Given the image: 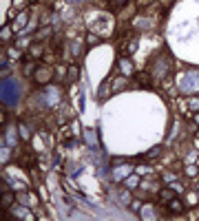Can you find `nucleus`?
I'll return each instance as SVG.
<instances>
[{
  "instance_id": "obj_1",
  "label": "nucleus",
  "mask_w": 199,
  "mask_h": 221,
  "mask_svg": "<svg viewBox=\"0 0 199 221\" xmlns=\"http://www.w3.org/2000/svg\"><path fill=\"white\" fill-rule=\"evenodd\" d=\"M168 208H170V210H177V212H181V210H184V203H181L179 199H170Z\"/></svg>"
},
{
  "instance_id": "obj_2",
  "label": "nucleus",
  "mask_w": 199,
  "mask_h": 221,
  "mask_svg": "<svg viewBox=\"0 0 199 221\" xmlns=\"http://www.w3.org/2000/svg\"><path fill=\"white\" fill-rule=\"evenodd\" d=\"M11 201H13V195H11V192H4V195H2V206L4 208H9V203Z\"/></svg>"
},
{
  "instance_id": "obj_3",
  "label": "nucleus",
  "mask_w": 199,
  "mask_h": 221,
  "mask_svg": "<svg viewBox=\"0 0 199 221\" xmlns=\"http://www.w3.org/2000/svg\"><path fill=\"white\" fill-rule=\"evenodd\" d=\"M173 197H175V195H173L168 188H164V190H162V199H164V201H166V199H173Z\"/></svg>"
},
{
  "instance_id": "obj_4",
  "label": "nucleus",
  "mask_w": 199,
  "mask_h": 221,
  "mask_svg": "<svg viewBox=\"0 0 199 221\" xmlns=\"http://www.w3.org/2000/svg\"><path fill=\"white\" fill-rule=\"evenodd\" d=\"M71 73H69V80H75V77H78V69H75V66H73V69H69Z\"/></svg>"
},
{
  "instance_id": "obj_5",
  "label": "nucleus",
  "mask_w": 199,
  "mask_h": 221,
  "mask_svg": "<svg viewBox=\"0 0 199 221\" xmlns=\"http://www.w3.org/2000/svg\"><path fill=\"white\" fill-rule=\"evenodd\" d=\"M2 40H4V42L9 40V29H4V31H2Z\"/></svg>"
},
{
  "instance_id": "obj_6",
  "label": "nucleus",
  "mask_w": 199,
  "mask_h": 221,
  "mask_svg": "<svg viewBox=\"0 0 199 221\" xmlns=\"http://www.w3.org/2000/svg\"><path fill=\"white\" fill-rule=\"evenodd\" d=\"M66 2H73V4H75V2H80V0H66Z\"/></svg>"
}]
</instances>
